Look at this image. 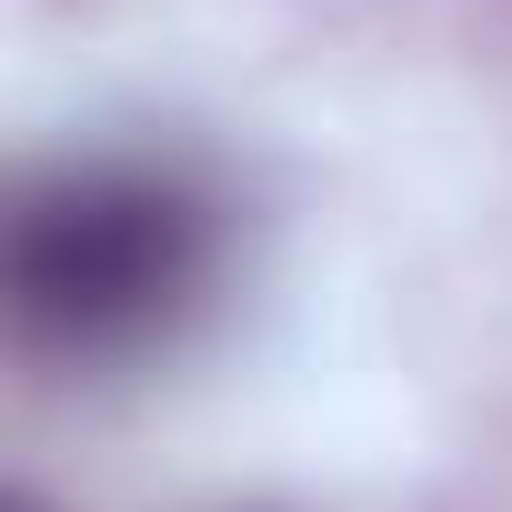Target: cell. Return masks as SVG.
Listing matches in <instances>:
<instances>
[{
	"label": "cell",
	"mask_w": 512,
	"mask_h": 512,
	"mask_svg": "<svg viewBox=\"0 0 512 512\" xmlns=\"http://www.w3.org/2000/svg\"><path fill=\"white\" fill-rule=\"evenodd\" d=\"M0 512H51V502H41V492H11V502H0Z\"/></svg>",
	"instance_id": "7a4b0ae2"
},
{
	"label": "cell",
	"mask_w": 512,
	"mask_h": 512,
	"mask_svg": "<svg viewBox=\"0 0 512 512\" xmlns=\"http://www.w3.org/2000/svg\"><path fill=\"white\" fill-rule=\"evenodd\" d=\"M221 262V211L171 161H71L21 191L0 282L51 352H141L161 342Z\"/></svg>",
	"instance_id": "6da1fadb"
}]
</instances>
